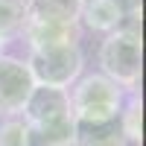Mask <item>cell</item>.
Returning <instances> with one entry per match:
<instances>
[{
	"mask_svg": "<svg viewBox=\"0 0 146 146\" xmlns=\"http://www.w3.org/2000/svg\"><path fill=\"white\" fill-rule=\"evenodd\" d=\"M140 111H143V105H140L137 96H131L129 108L120 111V123H123L126 140H140Z\"/></svg>",
	"mask_w": 146,
	"mask_h": 146,
	"instance_id": "12",
	"label": "cell"
},
{
	"mask_svg": "<svg viewBox=\"0 0 146 146\" xmlns=\"http://www.w3.org/2000/svg\"><path fill=\"white\" fill-rule=\"evenodd\" d=\"M0 50H3V44H0Z\"/></svg>",
	"mask_w": 146,
	"mask_h": 146,
	"instance_id": "14",
	"label": "cell"
},
{
	"mask_svg": "<svg viewBox=\"0 0 146 146\" xmlns=\"http://www.w3.org/2000/svg\"><path fill=\"white\" fill-rule=\"evenodd\" d=\"M100 67L102 76H108L120 88L135 91V85L140 82L143 73V41L137 29L120 27L114 32L105 35V41L100 44Z\"/></svg>",
	"mask_w": 146,
	"mask_h": 146,
	"instance_id": "2",
	"label": "cell"
},
{
	"mask_svg": "<svg viewBox=\"0 0 146 146\" xmlns=\"http://www.w3.org/2000/svg\"><path fill=\"white\" fill-rule=\"evenodd\" d=\"M70 114L73 120H85V123H102V120H114L123 111V88L114 85L102 73H88L70 85Z\"/></svg>",
	"mask_w": 146,
	"mask_h": 146,
	"instance_id": "1",
	"label": "cell"
},
{
	"mask_svg": "<svg viewBox=\"0 0 146 146\" xmlns=\"http://www.w3.org/2000/svg\"><path fill=\"white\" fill-rule=\"evenodd\" d=\"M21 35L27 38L29 50H47V47H79L82 29L79 23H44V21H27Z\"/></svg>",
	"mask_w": 146,
	"mask_h": 146,
	"instance_id": "6",
	"label": "cell"
},
{
	"mask_svg": "<svg viewBox=\"0 0 146 146\" xmlns=\"http://www.w3.org/2000/svg\"><path fill=\"white\" fill-rule=\"evenodd\" d=\"M32 88L35 79L27 62L0 53V117H18Z\"/></svg>",
	"mask_w": 146,
	"mask_h": 146,
	"instance_id": "5",
	"label": "cell"
},
{
	"mask_svg": "<svg viewBox=\"0 0 146 146\" xmlns=\"http://www.w3.org/2000/svg\"><path fill=\"white\" fill-rule=\"evenodd\" d=\"M27 67L32 73L35 85H50V88H70L82 76L85 56L79 47H47V50H29Z\"/></svg>",
	"mask_w": 146,
	"mask_h": 146,
	"instance_id": "3",
	"label": "cell"
},
{
	"mask_svg": "<svg viewBox=\"0 0 146 146\" xmlns=\"http://www.w3.org/2000/svg\"><path fill=\"white\" fill-rule=\"evenodd\" d=\"M79 18L85 21V27H91L96 32H114L123 27V21L129 15L120 0H82Z\"/></svg>",
	"mask_w": 146,
	"mask_h": 146,
	"instance_id": "8",
	"label": "cell"
},
{
	"mask_svg": "<svg viewBox=\"0 0 146 146\" xmlns=\"http://www.w3.org/2000/svg\"><path fill=\"white\" fill-rule=\"evenodd\" d=\"M21 120L35 131L47 129H64L73 126L70 114V96L64 88H50V85H35L32 94L27 96V102L21 108Z\"/></svg>",
	"mask_w": 146,
	"mask_h": 146,
	"instance_id": "4",
	"label": "cell"
},
{
	"mask_svg": "<svg viewBox=\"0 0 146 146\" xmlns=\"http://www.w3.org/2000/svg\"><path fill=\"white\" fill-rule=\"evenodd\" d=\"M27 21L44 23H79L82 0H23Z\"/></svg>",
	"mask_w": 146,
	"mask_h": 146,
	"instance_id": "9",
	"label": "cell"
},
{
	"mask_svg": "<svg viewBox=\"0 0 146 146\" xmlns=\"http://www.w3.org/2000/svg\"><path fill=\"white\" fill-rule=\"evenodd\" d=\"M120 3L126 6V15H131V18H137V12H140V9H137V0H120Z\"/></svg>",
	"mask_w": 146,
	"mask_h": 146,
	"instance_id": "13",
	"label": "cell"
},
{
	"mask_svg": "<svg viewBox=\"0 0 146 146\" xmlns=\"http://www.w3.org/2000/svg\"><path fill=\"white\" fill-rule=\"evenodd\" d=\"M27 23V6L23 0H0V44L21 35Z\"/></svg>",
	"mask_w": 146,
	"mask_h": 146,
	"instance_id": "10",
	"label": "cell"
},
{
	"mask_svg": "<svg viewBox=\"0 0 146 146\" xmlns=\"http://www.w3.org/2000/svg\"><path fill=\"white\" fill-rule=\"evenodd\" d=\"M27 140H29V129L23 120L6 117L0 123V146H27Z\"/></svg>",
	"mask_w": 146,
	"mask_h": 146,
	"instance_id": "11",
	"label": "cell"
},
{
	"mask_svg": "<svg viewBox=\"0 0 146 146\" xmlns=\"http://www.w3.org/2000/svg\"><path fill=\"white\" fill-rule=\"evenodd\" d=\"M126 131L120 117L102 123H85L73 120V146H126Z\"/></svg>",
	"mask_w": 146,
	"mask_h": 146,
	"instance_id": "7",
	"label": "cell"
}]
</instances>
